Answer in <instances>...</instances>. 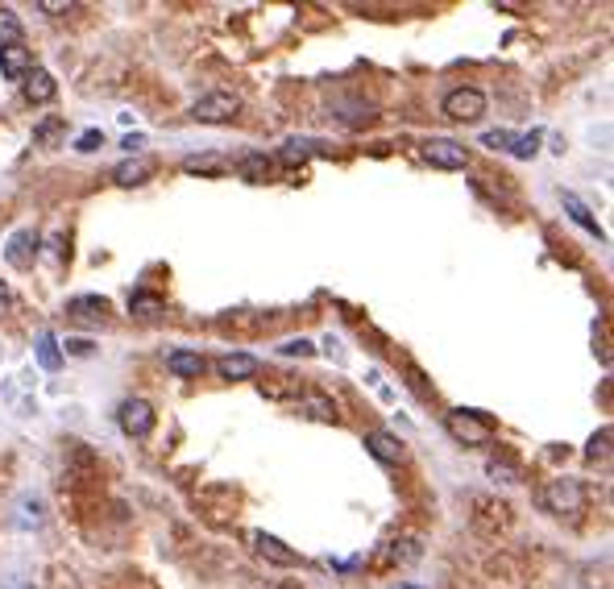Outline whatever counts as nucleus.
<instances>
[{"label":"nucleus","instance_id":"1","mask_svg":"<svg viewBox=\"0 0 614 589\" xmlns=\"http://www.w3.org/2000/svg\"><path fill=\"white\" fill-rule=\"evenodd\" d=\"M536 502H540L548 515H556V519H577L585 511V502H590V490H585L581 478H569V473H565V478L544 482L540 494H536Z\"/></svg>","mask_w":614,"mask_h":589},{"label":"nucleus","instance_id":"2","mask_svg":"<svg viewBox=\"0 0 614 589\" xmlns=\"http://www.w3.org/2000/svg\"><path fill=\"white\" fill-rule=\"evenodd\" d=\"M241 117V96L237 92H204L200 100L191 104V121H200V125H229Z\"/></svg>","mask_w":614,"mask_h":589},{"label":"nucleus","instance_id":"3","mask_svg":"<svg viewBox=\"0 0 614 589\" xmlns=\"http://www.w3.org/2000/svg\"><path fill=\"white\" fill-rule=\"evenodd\" d=\"M444 428H449V436H453L457 444H469V448L494 440V428H490V419H486L482 411L457 407V411H449V419H444Z\"/></svg>","mask_w":614,"mask_h":589},{"label":"nucleus","instance_id":"4","mask_svg":"<svg viewBox=\"0 0 614 589\" xmlns=\"http://www.w3.org/2000/svg\"><path fill=\"white\" fill-rule=\"evenodd\" d=\"M444 117L457 125H478L486 117V96L478 88H453L444 96Z\"/></svg>","mask_w":614,"mask_h":589},{"label":"nucleus","instance_id":"5","mask_svg":"<svg viewBox=\"0 0 614 589\" xmlns=\"http://www.w3.org/2000/svg\"><path fill=\"white\" fill-rule=\"evenodd\" d=\"M117 424L129 440H146L154 432V407L146 399H125L121 411H117Z\"/></svg>","mask_w":614,"mask_h":589},{"label":"nucleus","instance_id":"6","mask_svg":"<svg viewBox=\"0 0 614 589\" xmlns=\"http://www.w3.org/2000/svg\"><path fill=\"white\" fill-rule=\"evenodd\" d=\"M424 162L436 166V171H465V146L449 142V137H432V142H424Z\"/></svg>","mask_w":614,"mask_h":589},{"label":"nucleus","instance_id":"7","mask_svg":"<svg viewBox=\"0 0 614 589\" xmlns=\"http://www.w3.org/2000/svg\"><path fill=\"white\" fill-rule=\"evenodd\" d=\"M38 233L34 229H21V233H13L9 237V245H5V258H9V266L13 270H30L34 266V258H38Z\"/></svg>","mask_w":614,"mask_h":589},{"label":"nucleus","instance_id":"8","mask_svg":"<svg viewBox=\"0 0 614 589\" xmlns=\"http://www.w3.org/2000/svg\"><path fill=\"white\" fill-rule=\"evenodd\" d=\"M258 357H249V353H229V357H220L216 361V374L225 378V382H245V378H258Z\"/></svg>","mask_w":614,"mask_h":589},{"label":"nucleus","instance_id":"9","mask_svg":"<svg viewBox=\"0 0 614 589\" xmlns=\"http://www.w3.org/2000/svg\"><path fill=\"white\" fill-rule=\"evenodd\" d=\"M0 71H5L9 79H25L34 71V54L25 50V42L17 46H0Z\"/></svg>","mask_w":614,"mask_h":589},{"label":"nucleus","instance_id":"10","mask_svg":"<svg viewBox=\"0 0 614 589\" xmlns=\"http://www.w3.org/2000/svg\"><path fill=\"white\" fill-rule=\"evenodd\" d=\"M254 548H258V556H266V560H274V565H283V569H291V565H299V552H291L283 540H274V536H266V531H254Z\"/></svg>","mask_w":614,"mask_h":589},{"label":"nucleus","instance_id":"11","mask_svg":"<svg viewBox=\"0 0 614 589\" xmlns=\"http://www.w3.org/2000/svg\"><path fill=\"white\" fill-rule=\"evenodd\" d=\"M54 75L50 71H42V67H34L30 75H25V83H21V96L30 100V104H50L54 100Z\"/></svg>","mask_w":614,"mask_h":589},{"label":"nucleus","instance_id":"12","mask_svg":"<svg viewBox=\"0 0 614 589\" xmlns=\"http://www.w3.org/2000/svg\"><path fill=\"white\" fill-rule=\"evenodd\" d=\"M67 316H75L83 324H100L108 316V299H100V295H75V299H67Z\"/></svg>","mask_w":614,"mask_h":589},{"label":"nucleus","instance_id":"13","mask_svg":"<svg viewBox=\"0 0 614 589\" xmlns=\"http://www.w3.org/2000/svg\"><path fill=\"white\" fill-rule=\"evenodd\" d=\"M366 448L382 465H399L403 461V440L390 436V432H366Z\"/></svg>","mask_w":614,"mask_h":589},{"label":"nucleus","instance_id":"14","mask_svg":"<svg viewBox=\"0 0 614 589\" xmlns=\"http://www.w3.org/2000/svg\"><path fill=\"white\" fill-rule=\"evenodd\" d=\"M150 175H154V162L150 158H125L117 171H113V183L117 187H142Z\"/></svg>","mask_w":614,"mask_h":589},{"label":"nucleus","instance_id":"15","mask_svg":"<svg viewBox=\"0 0 614 589\" xmlns=\"http://www.w3.org/2000/svg\"><path fill=\"white\" fill-rule=\"evenodd\" d=\"M166 370H171L175 378H200L204 374V357L195 349H171L166 353Z\"/></svg>","mask_w":614,"mask_h":589},{"label":"nucleus","instance_id":"16","mask_svg":"<svg viewBox=\"0 0 614 589\" xmlns=\"http://www.w3.org/2000/svg\"><path fill=\"white\" fill-rule=\"evenodd\" d=\"M299 415L316 419V424H337V403H332L328 395H303L299 399Z\"/></svg>","mask_w":614,"mask_h":589},{"label":"nucleus","instance_id":"17","mask_svg":"<svg viewBox=\"0 0 614 589\" xmlns=\"http://www.w3.org/2000/svg\"><path fill=\"white\" fill-rule=\"evenodd\" d=\"M63 137H67V121L63 117H42L34 125V146H42V150H54Z\"/></svg>","mask_w":614,"mask_h":589},{"label":"nucleus","instance_id":"18","mask_svg":"<svg viewBox=\"0 0 614 589\" xmlns=\"http://www.w3.org/2000/svg\"><path fill=\"white\" fill-rule=\"evenodd\" d=\"M561 204H565V212H569V216H573V220L581 224V229H585V233H594V237H602V229H598V220H594V212H590V208H585V204L577 200V195H573V191H561Z\"/></svg>","mask_w":614,"mask_h":589},{"label":"nucleus","instance_id":"19","mask_svg":"<svg viewBox=\"0 0 614 589\" xmlns=\"http://www.w3.org/2000/svg\"><path fill=\"white\" fill-rule=\"evenodd\" d=\"M606 581H602V569L598 565H585V569H573V573H565V581H561V589H602Z\"/></svg>","mask_w":614,"mask_h":589},{"label":"nucleus","instance_id":"20","mask_svg":"<svg viewBox=\"0 0 614 589\" xmlns=\"http://www.w3.org/2000/svg\"><path fill=\"white\" fill-rule=\"evenodd\" d=\"M38 361L46 370H59L63 366V353H59V341H54V332H42L38 336Z\"/></svg>","mask_w":614,"mask_h":589},{"label":"nucleus","instance_id":"21","mask_svg":"<svg viewBox=\"0 0 614 589\" xmlns=\"http://www.w3.org/2000/svg\"><path fill=\"white\" fill-rule=\"evenodd\" d=\"M237 171H241V179H249V183H266V179H270V158L249 154V158L237 166Z\"/></svg>","mask_w":614,"mask_h":589},{"label":"nucleus","instance_id":"22","mask_svg":"<svg viewBox=\"0 0 614 589\" xmlns=\"http://www.w3.org/2000/svg\"><path fill=\"white\" fill-rule=\"evenodd\" d=\"M21 21H17V13L13 9H0V46H17L21 42Z\"/></svg>","mask_w":614,"mask_h":589},{"label":"nucleus","instance_id":"23","mask_svg":"<svg viewBox=\"0 0 614 589\" xmlns=\"http://www.w3.org/2000/svg\"><path fill=\"white\" fill-rule=\"evenodd\" d=\"M129 312L142 316V320H154V316H162V299L158 295H133L129 299Z\"/></svg>","mask_w":614,"mask_h":589},{"label":"nucleus","instance_id":"24","mask_svg":"<svg viewBox=\"0 0 614 589\" xmlns=\"http://www.w3.org/2000/svg\"><path fill=\"white\" fill-rule=\"evenodd\" d=\"M540 150V133H523V137H511V154L515 158H532Z\"/></svg>","mask_w":614,"mask_h":589},{"label":"nucleus","instance_id":"25","mask_svg":"<svg viewBox=\"0 0 614 589\" xmlns=\"http://www.w3.org/2000/svg\"><path fill=\"white\" fill-rule=\"evenodd\" d=\"M585 457H590V461H606L610 457V428H602V432H594L590 436V448H585Z\"/></svg>","mask_w":614,"mask_h":589},{"label":"nucleus","instance_id":"26","mask_svg":"<svg viewBox=\"0 0 614 589\" xmlns=\"http://www.w3.org/2000/svg\"><path fill=\"white\" fill-rule=\"evenodd\" d=\"M307 154H312V142H299V137H291V142L283 146V162H287V166H295V162H303Z\"/></svg>","mask_w":614,"mask_h":589},{"label":"nucleus","instance_id":"27","mask_svg":"<svg viewBox=\"0 0 614 589\" xmlns=\"http://www.w3.org/2000/svg\"><path fill=\"white\" fill-rule=\"evenodd\" d=\"M486 473H490L494 482H519V469H515L511 461H490V465H486Z\"/></svg>","mask_w":614,"mask_h":589},{"label":"nucleus","instance_id":"28","mask_svg":"<svg viewBox=\"0 0 614 589\" xmlns=\"http://www.w3.org/2000/svg\"><path fill=\"white\" fill-rule=\"evenodd\" d=\"M511 137L515 133H507V129H490V133H482V146H490V150H511Z\"/></svg>","mask_w":614,"mask_h":589},{"label":"nucleus","instance_id":"29","mask_svg":"<svg viewBox=\"0 0 614 589\" xmlns=\"http://www.w3.org/2000/svg\"><path fill=\"white\" fill-rule=\"evenodd\" d=\"M96 146H104V133H100V129H88V133H79V142H75V150H79V154H92Z\"/></svg>","mask_w":614,"mask_h":589},{"label":"nucleus","instance_id":"30","mask_svg":"<svg viewBox=\"0 0 614 589\" xmlns=\"http://www.w3.org/2000/svg\"><path fill=\"white\" fill-rule=\"evenodd\" d=\"M278 353H283V357H312L316 349H312V341H303V336H299V341H287V345H278Z\"/></svg>","mask_w":614,"mask_h":589},{"label":"nucleus","instance_id":"31","mask_svg":"<svg viewBox=\"0 0 614 589\" xmlns=\"http://www.w3.org/2000/svg\"><path fill=\"white\" fill-rule=\"evenodd\" d=\"M38 13H71V0H38Z\"/></svg>","mask_w":614,"mask_h":589},{"label":"nucleus","instance_id":"32","mask_svg":"<svg viewBox=\"0 0 614 589\" xmlns=\"http://www.w3.org/2000/svg\"><path fill=\"white\" fill-rule=\"evenodd\" d=\"M9 312H13V291L0 283V316H9Z\"/></svg>","mask_w":614,"mask_h":589},{"label":"nucleus","instance_id":"33","mask_svg":"<svg viewBox=\"0 0 614 589\" xmlns=\"http://www.w3.org/2000/svg\"><path fill=\"white\" fill-rule=\"evenodd\" d=\"M67 353H75V357H88V353H92V341H67Z\"/></svg>","mask_w":614,"mask_h":589},{"label":"nucleus","instance_id":"34","mask_svg":"<svg viewBox=\"0 0 614 589\" xmlns=\"http://www.w3.org/2000/svg\"><path fill=\"white\" fill-rule=\"evenodd\" d=\"M146 146V137L142 133H133V137H125V150H142Z\"/></svg>","mask_w":614,"mask_h":589},{"label":"nucleus","instance_id":"35","mask_svg":"<svg viewBox=\"0 0 614 589\" xmlns=\"http://www.w3.org/2000/svg\"><path fill=\"white\" fill-rule=\"evenodd\" d=\"M395 589H420V585H403V581H399V585H395Z\"/></svg>","mask_w":614,"mask_h":589},{"label":"nucleus","instance_id":"36","mask_svg":"<svg viewBox=\"0 0 614 589\" xmlns=\"http://www.w3.org/2000/svg\"><path fill=\"white\" fill-rule=\"evenodd\" d=\"M274 589H295V585H274Z\"/></svg>","mask_w":614,"mask_h":589}]
</instances>
